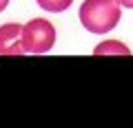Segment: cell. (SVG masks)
I'll list each match as a JSON object with an SVG mask.
<instances>
[{"label":"cell","mask_w":133,"mask_h":128,"mask_svg":"<svg viewBox=\"0 0 133 128\" xmlns=\"http://www.w3.org/2000/svg\"><path fill=\"white\" fill-rule=\"evenodd\" d=\"M122 7L118 0H84L80 7V22L91 33H109L118 27Z\"/></svg>","instance_id":"cell-1"},{"label":"cell","mask_w":133,"mask_h":128,"mask_svg":"<svg viewBox=\"0 0 133 128\" xmlns=\"http://www.w3.org/2000/svg\"><path fill=\"white\" fill-rule=\"evenodd\" d=\"M56 44V27L44 18H33L22 24V47L24 53H47Z\"/></svg>","instance_id":"cell-2"},{"label":"cell","mask_w":133,"mask_h":128,"mask_svg":"<svg viewBox=\"0 0 133 128\" xmlns=\"http://www.w3.org/2000/svg\"><path fill=\"white\" fill-rule=\"evenodd\" d=\"M22 24L7 22L0 27V55H22Z\"/></svg>","instance_id":"cell-3"},{"label":"cell","mask_w":133,"mask_h":128,"mask_svg":"<svg viewBox=\"0 0 133 128\" xmlns=\"http://www.w3.org/2000/svg\"><path fill=\"white\" fill-rule=\"evenodd\" d=\"M93 53H95V55H109V53H113V55H129L131 49H129L124 42H118V40H107V42L98 44V47L93 49Z\"/></svg>","instance_id":"cell-4"},{"label":"cell","mask_w":133,"mask_h":128,"mask_svg":"<svg viewBox=\"0 0 133 128\" xmlns=\"http://www.w3.org/2000/svg\"><path fill=\"white\" fill-rule=\"evenodd\" d=\"M40 5V9L44 11H51V13H60V11H66L71 7L73 0H36Z\"/></svg>","instance_id":"cell-5"},{"label":"cell","mask_w":133,"mask_h":128,"mask_svg":"<svg viewBox=\"0 0 133 128\" xmlns=\"http://www.w3.org/2000/svg\"><path fill=\"white\" fill-rule=\"evenodd\" d=\"M120 7H124V9H133V0H118Z\"/></svg>","instance_id":"cell-6"},{"label":"cell","mask_w":133,"mask_h":128,"mask_svg":"<svg viewBox=\"0 0 133 128\" xmlns=\"http://www.w3.org/2000/svg\"><path fill=\"white\" fill-rule=\"evenodd\" d=\"M7 5H9V0H0V13L7 9Z\"/></svg>","instance_id":"cell-7"}]
</instances>
